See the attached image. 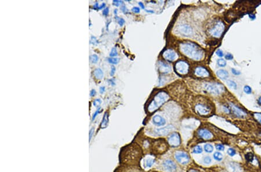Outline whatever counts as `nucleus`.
<instances>
[{
	"label": "nucleus",
	"instance_id": "f257e3e1",
	"mask_svg": "<svg viewBox=\"0 0 261 172\" xmlns=\"http://www.w3.org/2000/svg\"><path fill=\"white\" fill-rule=\"evenodd\" d=\"M121 162L129 165H137L139 163L142 158V151L141 147L137 144H131L126 146L121 150Z\"/></svg>",
	"mask_w": 261,
	"mask_h": 172
},
{
	"label": "nucleus",
	"instance_id": "f03ea898",
	"mask_svg": "<svg viewBox=\"0 0 261 172\" xmlns=\"http://www.w3.org/2000/svg\"><path fill=\"white\" fill-rule=\"evenodd\" d=\"M180 49L183 54L193 60H200L204 57L203 49L193 42L182 43L180 45Z\"/></svg>",
	"mask_w": 261,
	"mask_h": 172
},
{
	"label": "nucleus",
	"instance_id": "7ed1b4c3",
	"mask_svg": "<svg viewBox=\"0 0 261 172\" xmlns=\"http://www.w3.org/2000/svg\"><path fill=\"white\" fill-rule=\"evenodd\" d=\"M168 99L169 95L166 92L158 93L148 106V111L149 112H153L154 111L160 107L163 104L168 100Z\"/></svg>",
	"mask_w": 261,
	"mask_h": 172
},
{
	"label": "nucleus",
	"instance_id": "20e7f679",
	"mask_svg": "<svg viewBox=\"0 0 261 172\" xmlns=\"http://www.w3.org/2000/svg\"><path fill=\"white\" fill-rule=\"evenodd\" d=\"M152 150L154 154H162L166 152L168 149V145L164 139H157L154 140L152 143Z\"/></svg>",
	"mask_w": 261,
	"mask_h": 172
},
{
	"label": "nucleus",
	"instance_id": "39448f33",
	"mask_svg": "<svg viewBox=\"0 0 261 172\" xmlns=\"http://www.w3.org/2000/svg\"><path fill=\"white\" fill-rule=\"evenodd\" d=\"M204 88L207 92L215 95H219L225 91L224 86L220 83H207Z\"/></svg>",
	"mask_w": 261,
	"mask_h": 172
},
{
	"label": "nucleus",
	"instance_id": "423d86ee",
	"mask_svg": "<svg viewBox=\"0 0 261 172\" xmlns=\"http://www.w3.org/2000/svg\"><path fill=\"white\" fill-rule=\"evenodd\" d=\"M175 68L177 73L180 75H185L189 72V66L187 62L185 61L181 60L178 61L175 66Z\"/></svg>",
	"mask_w": 261,
	"mask_h": 172
},
{
	"label": "nucleus",
	"instance_id": "0eeeda50",
	"mask_svg": "<svg viewBox=\"0 0 261 172\" xmlns=\"http://www.w3.org/2000/svg\"><path fill=\"white\" fill-rule=\"evenodd\" d=\"M225 30V25L221 22H219L215 24L213 28L210 30V34L215 37H220L222 35Z\"/></svg>",
	"mask_w": 261,
	"mask_h": 172
},
{
	"label": "nucleus",
	"instance_id": "6e6552de",
	"mask_svg": "<svg viewBox=\"0 0 261 172\" xmlns=\"http://www.w3.org/2000/svg\"><path fill=\"white\" fill-rule=\"evenodd\" d=\"M178 32L181 36L184 37H189L193 34V29L188 24H183L179 25L177 28Z\"/></svg>",
	"mask_w": 261,
	"mask_h": 172
},
{
	"label": "nucleus",
	"instance_id": "1a4fd4ad",
	"mask_svg": "<svg viewBox=\"0 0 261 172\" xmlns=\"http://www.w3.org/2000/svg\"><path fill=\"white\" fill-rule=\"evenodd\" d=\"M194 110L196 112L201 116H207L211 113V109L205 104H196Z\"/></svg>",
	"mask_w": 261,
	"mask_h": 172
},
{
	"label": "nucleus",
	"instance_id": "9d476101",
	"mask_svg": "<svg viewBox=\"0 0 261 172\" xmlns=\"http://www.w3.org/2000/svg\"><path fill=\"white\" fill-rule=\"evenodd\" d=\"M181 137L177 133H173L168 139V143L173 147H177L181 144Z\"/></svg>",
	"mask_w": 261,
	"mask_h": 172
},
{
	"label": "nucleus",
	"instance_id": "9b49d317",
	"mask_svg": "<svg viewBox=\"0 0 261 172\" xmlns=\"http://www.w3.org/2000/svg\"><path fill=\"white\" fill-rule=\"evenodd\" d=\"M175 158L179 163L182 165L187 164L190 160V157L188 154L181 151L176 152L175 154Z\"/></svg>",
	"mask_w": 261,
	"mask_h": 172
},
{
	"label": "nucleus",
	"instance_id": "f8f14e48",
	"mask_svg": "<svg viewBox=\"0 0 261 172\" xmlns=\"http://www.w3.org/2000/svg\"><path fill=\"white\" fill-rule=\"evenodd\" d=\"M230 107L233 112V114L237 118H242L247 115V113L244 110H243V109L237 107L236 105L233 103H230Z\"/></svg>",
	"mask_w": 261,
	"mask_h": 172
},
{
	"label": "nucleus",
	"instance_id": "ddd939ff",
	"mask_svg": "<svg viewBox=\"0 0 261 172\" xmlns=\"http://www.w3.org/2000/svg\"><path fill=\"white\" fill-rule=\"evenodd\" d=\"M163 56L165 59L169 61H173L178 58V55L173 49H167L163 53Z\"/></svg>",
	"mask_w": 261,
	"mask_h": 172
},
{
	"label": "nucleus",
	"instance_id": "4468645a",
	"mask_svg": "<svg viewBox=\"0 0 261 172\" xmlns=\"http://www.w3.org/2000/svg\"><path fill=\"white\" fill-rule=\"evenodd\" d=\"M173 129H174V127L172 125H168L163 128L155 129L154 133L158 136H166L170 132H172Z\"/></svg>",
	"mask_w": 261,
	"mask_h": 172
},
{
	"label": "nucleus",
	"instance_id": "2eb2a0df",
	"mask_svg": "<svg viewBox=\"0 0 261 172\" xmlns=\"http://www.w3.org/2000/svg\"><path fill=\"white\" fill-rule=\"evenodd\" d=\"M197 133L198 136L204 140H210L213 137V133L205 129H200Z\"/></svg>",
	"mask_w": 261,
	"mask_h": 172
},
{
	"label": "nucleus",
	"instance_id": "dca6fc26",
	"mask_svg": "<svg viewBox=\"0 0 261 172\" xmlns=\"http://www.w3.org/2000/svg\"><path fill=\"white\" fill-rule=\"evenodd\" d=\"M163 166L165 169L167 171L173 172L177 170V165L173 162V160H167L163 162Z\"/></svg>",
	"mask_w": 261,
	"mask_h": 172
},
{
	"label": "nucleus",
	"instance_id": "f3484780",
	"mask_svg": "<svg viewBox=\"0 0 261 172\" xmlns=\"http://www.w3.org/2000/svg\"><path fill=\"white\" fill-rule=\"evenodd\" d=\"M158 70L161 72L163 74H168L171 72L172 68L167 63L163 62L162 61H160L158 62Z\"/></svg>",
	"mask_w": 261,
	"mask_h": 172
},
{
	"label": "nucleus",
	"instance_id": "a211bd4d",
	"mask_svg": "<svg viewBox=\"0 0 261 172\" xmlns=\"http://www.w3.org/2000/svg\"><path fill=\"white\" fill-rule=\"evenodd\" d=\"M152 120L153 124L158 126H164L166 124V120L164 118L159 115H155L153 116Z\"/></svg>",
	"mask_w": 261,
	"mask_h": 172
},
{
	"label": "nucleus",
	"instance_id": "6ab92c4d",
	"mask_svg": "<svg viewBox=\"0 0 261 172\" xmlns=\"http://www.w3.org/2000/svg\"><path fill=\"white\" fill-rule=\"evenodd\" d=\"M195 74L198 76L206 77L208 76L209 74L206 68L203 67H198L195 70Z\"/></svg>",
	"mask_w": 261,
	"mask_h": 172
},
{
	"label": "nucleus",
	"instance_id": "aec40b11",
	"mask_svg": "<svg viewBox=\"0 0 261 172\" xmlns=\"http://www.w3.org/2000/svg\"><path fill=\"white\" fill-rule=\"evenodd\" d=\"M217 76H218L221 80H225L229 76V72L225 70H219L217 71Z\"/></svg>",
	"mask_w": 261,
	"mask_h": 172
},
{
	"label": "nucleus",
	"instance_id": "412c9836",
	"mask_svg": "<svg viewBox=\"0 0 261 172\" xmlns=\"http://www.w3.org/2000/svg\"><path fill=\"white\" fill-rule=\"evenodd\" d=\"M93 75L97 80H101L103 77V72L101 68H97L93 71Z\"/></svg>",
	"mask_w": 261,
	"mask_h": 172
},
{
	"label": "nucleus",
	"instance_id": "4be33fe9",
	"mask_svg": "<svg viewBox=\"0 0 261 172\" xmlns=\"http://www.w3.org/2000/svg\"><path fill=\"white\" fill-rule=\"evenodd\" d=\"M108 112H105L104 116L103 118V120L102 121L101 125V128L103 129L106 128L108 126Z\"/></svg>",
	"mask_w": 261,
	"mask_h": 172
},
{
	"label": "nucleus",
	"instance_id": "5701e85b",
	"mask_svg": "<svg viewBox=\"0 0 261 172\" xmlns=\"http://www.w3.org/2000/svg\"><path fill=\"white\" fill-rule=\"evenodd\" d=\"M155 160L152 158H148L146 160V166L147 168H151L154 164Z\"/></svg>",
	"mask_w": 261,
	"mask_h": 172
},
{
	"label": "nucleus",
	"instance_id": "b1692460",
	"mask_svg": "<svg viewBox=\"0 0 261 172\" xmlns=\"http://www.w3.org/2000/svg\"><path fill=\"white\" fill-rule=\"evenodd\" d=\"M213 158L217 161H221L223 160V155L220 152H215L213 154Z\"/></svg>",
	"mask_w": 261,
	"mask_h": 172
},
{
	"label": "nucleus",
	"instance_id": "393cba45",
	"mask_svg": "<svg viewBox=\"0 0 261 172\" xmlns=\"http://www.w3.org/2000/svg\"><path fill=\"white\" fill-rule=\"evenodd\" d=\"M204 150L206 152L211 153L213 151V145L210 144H205L204 145Z\"/></svg>",
	"mask_w": 261,
	"mask_h": 172
},
{
	"label": "nucleus",
	"instance_id": "a878e982",
	"mask_svg": "<svg viewBox=\"0 0 261 172\" xmlns=\"http://www.w3.org/2000/svg\"><path fill=\"white\" fill-rule=\"evenodd\" d=\"M108 61L112 64H117L119 63L120 61V59L119 58H117V57H110L108 59Z\"/></svg>",
	"mask_w": 261,
	"mask_h": 172
},
{
	"label": "nucleus",
	"instance_id": "bb28decb",
	"mask_svg": "<svg viewBox=\"0 0 261 172\" xmlns=\"http://www.w3.org/2000/svg\"><path fill=\"white\" fill-rule=\"evenodd\" d=\"M203 152V149L200 145H197L194 148H193V152L194 154H199Z\"/></svg>",
	"mask_w": 261,
	"mask_h": 172
},
{
	"label": "nucleus",
	"instance_id": "cd10ccee",
	"mask_svg": "<svg viewBox=\"0 0 261 172\" xmlns=\"http://www.w3.org/2000/svg\"><path fill=\"white\" fill-rule=\"evenodd\" d=\"M227 84L230 88L236 89L237 88V84L232 80L227 81Z\"/></svg>",
	"mask_w": 261,
	"mask_h": 172
},
{
	"label": "nucleus",
	"instance_id": "c85d7f7f",
	"mask_svg": "<svg viewBox=\"0 0 261 172\" xmlns=\"http://www.w3.org/2000/svg\"><path fill=\"white\" fill-rule=\"evenodd\" d=\"M217 64L219 67H225L226 65V61L223 59H219L217 61Z\"/></svg>",
	"mask_w": 261,
	"mask_h": 172
},
{
	"label": "nucleus",
	"instance_id": "c756f323",
	"mask_svg": "<svg viewBox=\"0 0 261 172\" xmlns=\"http://www.w3.org/2000/svg\"><path fill=\"white\" fill-rule=\"evenodd\" d=\"M89 59H90V61H91V63H96L98 61L99 57H98V56H97V55H93L90 56Z\"/></svg>",
	"mask_w": 261,
	"mask_h": 172
},
{
	"label": "nucleus",
	"instance_id": "7c9ffc66",
	"mask_svg": "<svg viewBox=\"0 0 261 172\" xmlns=\"http://www.w3.org/2000/svg\"><path fill=\"white\" fill-rule=\"evenodd\" d=\"M245 158H246V160L248 162H253V153H248L245 155Z\"/></svg>",
	"mask_w": 261,
	"mask_h": 172
},
{
	"label": "nucleus",
	"instance_id": "2f4dec72",
	"mask_svg": "<svg viewBox=\"0 0 261 172\" xmlns=\"http://www.w3.org/2000/svg\"><path fill=\"white\" fill-rule=\"evenodd\" d=\"M117 55H118V52H117V51L116 48H115V47L113 48L112 49L111 52H110V56L111 57H114V56H117Z\"/></svg>",
	"mask_w": 261,
	"mask_h": 172
},
{
	"label": "nucleus",
	"instance_id": "473e14b6",
	"mask_svg": "<svg viewBox=\"0 0 261 172\" xmlns=\"http://www.w3.org/2000/svg\"><path fill=\"white\" fill-rule=\"evenodd\" d=\"M228 155H229L230 156H233L236 155V151H235L234 149L230 148L228 149Z\"/></svg>",
	"mask_w": 261,
	"mask_h": 172
},
{
	"label": "nucleus",
	"instance_id": "72a5a7b5",
	"mask_svg": "<svg viewBox=\"0 0 261 172\" xmlns=\"http://www.w3.org/2000/svg\"><path fill=\"white\" fill-rule=\"evenodd\" d=\"M211 161L212 160L210 156H206L203 158V162L206 164H209L211 162Z\"/></svg>",
	"mask_w": 261,
	"mask_h": 172
},
{
	"label": "nucleus",
	"instance_id": "f704fd0d",
	"mask_svg": "<svg viewBox=\"0 0 261 172\" xmlns=\"http://www.w3.org/2000/svg\"><path fill=\"white\" fill-rule=\"evenodd\" d=\"M244 91L245 93L249 95V94H251L252 93V89H251V88L249 87V86L246 85L244 88Z\"/></svg>",
	"mask_w": 261,
	"mask_h": 172
},
{
	"label": "nucleus",
	"instance_id": "c9c22d12",
	"mask_svg": "<svg viewBox=\"0 0 261 172\" xmlns=\"http://www.w3.org/2000/svg\"><path fill=\"white\" fill-rule=\"evenodd\" d=\"M254 117L258 120V122L261 124V114L260 113H255L254 114Z\"/></svg>",
	"mask_w": 261,
	"mask_h": 172
},
{
	"label": "nucleus",
	"instance_id": "e433bc0d",
	"mask_svg": "<svg viewBox=\"0 0 261 172\" xmlns=\"http://www.w3.org/2000/svg\"><path fill=\"white\" fill-rule=\"evenodd\" d=\"M216 148H217V150H218V151H224V150H225V147H224V145H223V144H217V145H216Z\"/></svg>",
	"mask_w": 261,
	"mask_h": 172
},
{
	"label": "nucleus",
	"instance_id": "4c0bfd02",
	"mask_svg": "<svg viewBox=\"0 0 261 172\" xmlns=\"http://www.w3.org/2000/svg\"><path fill=\"white\" fill-rule=\"evenodd\" d=\"M117 22H118V23L119 24V25H120V26H123L124 24L125 23L124 19H123V18H121V17H117Z\"/></svg>",
	"mask_w": 261,
	"mask_h": 172
},
{
	"label": "nucleus",
	"instance_id": "58836bf2",
	"mask_svg": "<svg viewBox=\"0 0 261 172\" xmlns=\"http://www.w3.org/2000/svg\"><path fill=\"white\" fill-rule=\"evenodd\" d=\"M101 103H102V101H101V99H97L93 101V105L95 107H98L101 104Z\"/></svg>",
	"mask_w": 261,
	"mask_h": 172
},
{
	"label": "nucleus",
	"instance_id": "ea45409f",
	"mask_svg": "<svg viewBox=\"0 0 261 172\" xmlns=\"http://www.w3.org/2000/svg\"><path fill=\"white\" fill-rule=\"evenodd\" d=\"M216 54H217V56L219 57H222L223 56V52L221 49L217 50Z\"/></svg>",
	"mask_w": 261,
	"mask_h": 172
},
{
	"label": "nucleus",
	"instance_id": "a19ab883",
	"mask_svg": "<svg viewBox=\"0 0 261 172\" xmlns=\"http://www.w3.org/2000/svg\"><path fill=\"white\" fill-rule=\"evenodd\" d=\"M232 72L233 73V75H234V76H239L241 74V72L240 71H238L234 68L232 69Z\"/></svg>",
	"mask_w": 261,
	"mask_h": 172
},
{
	"label": "nucleus",
	"instance_id": "79ce46f5",
	"mask_svg": "<svg viewBox=\"0 0 261 172\" xmlns=\"http://www.w3.org/2000/svg\"><path fill=\"white\" fill-rule=\"evenodd\" d=\"M90 42H91V44H94V45L98 44L96 38L95 37L93 36L91 37V40H90Z\"/></svg>",
	"mask_w": 261,
	"mask_h": 172
},
{
	"label": "nucleus",
	"instance_id": "37998d69",
	"mask_svg": "<svg viewBox=\"0 0 261 172\" xmlns=\"http://www.w3.org/2000/svg\"><path fill=\"white\" fill-rule=\"evenodd\" d=\"M225 59L227 60H232L233 59V56L232 55H231L230 53H228L226 54L225 56Z\"/></svg>",
	"mask_w": 261,
	"mask_h": 172
},
{
	"label": "nucleus",
	"instance_id": "c03bdc74",
	"mask_svg": "<svg viewBox=\"0 0 261 172\" xmlns=\"http://www.w3.org/2000/svg\"><path fill=\"white\" fill-rule=\"evenodd\" d=\"M140 8H138V7H133V9H132V11L133 12H134V13H139L140 12Z\"/></svg>",
	"mask_w": 261,
	"mask_h": 172
},
{
	"label": "nucleus",
	"instance_id": "a18cd8bd",
	"mask_svg": "<svg viewBox=\"0 0 261 172\" xmlns=\"http://www.w3.org/2000/svg\"><path fill=\"white\" fill-rule=\"evenodd\" d=\"M115 72H116V68H115V67L114 66H112V67H111V71H110V76H113L114 75V74H115Z\"/></svg>",
	"mask_w": 261,
	"mask_h": 172
},
{
	"label": "nucleus",
	"instance_id": "49530a36",
	"mask_svg": "<svg viewBox=\"0 0 261 172\" xmlns=\"http://www.w3.org/2000/svg\"><path fill=\"white\" fill-rule=\"evenodd\" d=\"M108 12H109V9H108V8H104L103 11V15L104 16H108Z\"/></svg>",
	"mask_w": 261,
	"mask_h": 172
},
{
	"label": "nucleus",
	"instance_id": "de8ad7c7",
	"mask_svg": "<svg viewBox=\"0 0 261 172\" xmlns=\"http://www.w3.org/2000/svg\"><path fill=\"white\" fill-rule=\"evenodd\" d=\"M100 110H101V108L99 107V109H98L97 111H96V112L94 113V114H93V120L95 118V117L97 116V115L98 114V113H99L100 112Z\"/></svg>",
	"mask_w": 261,
	"mask_h": 172
},
{
	"label": "nucleus",
	"instance_id": "09e8293b",
	"mask_svg": "<svg viewBox=\"0 0 261 172\" xmlns=\"http://www.w3.org/2000/svg\"><path fill=\"white\" fill-rule=\"evenodd\" d=\"M120 3H123V2L120 1H116V0L113 1V4L115 5V6H117V7L119 6V4Z\"/></svg>",
	"mask_w": 261,
	"mask_h": 172
},
{
	"label": "nucleus",
	"instance_id": "8fccbe9b",
	"mask_svg": "<svg viewBox=\"0 0 261 172\" xmlns=\"http://www.w3.org/2000/svg\"><path fill=\"white\" fill-rule=\"evenodd\" d=\"M121 11L124 12V13H127L128 12V9H127V8H126V7H125V5H123L121 7Z\"/></svg>",
	"mask_w": 261,
	"mask_h": 172
},
{
	"label": "nucleus",
	"instance_id": "3c124183",
	"mask_svg": "<svg viewBox=\"0 0 261 172\" xmlns=\"http://www.w3.org/2000/svg\"><path fill=\"white\" fill-rule=\"evenodd\" d=\"M95 95H96V91L95 89H92L90 92V96L94 97Z\"/></svg>",
	"mask_w": 261,
	"mask_h": 172
},
{
	"label": "nucleus",
	"instance_id": "603ef678",
	"mask_svg": "<svg viewBox=\"0 0 261 172\" xmlns=\"http://www.w3.org/2000/svg\"><path fill=\"white\" fill-rule=\"evenodd\" d=\"M99 92L101 94H103L105 92V87L104 86H101L99 89Z\"/></svg>",
	"mask_w": 261,
	"mask_h": 172
},
{
	"label": "nucleus",
	"instance_id": "864d4df0",
	"mask_svg": "<svg viewBox=\"0 0 261 172\" xmlns=\"http://www.w3.org/2000/svg\"><path fill=\"white\" fill-rule=\"evenodd\" d=\"M93 128H92L89 132V139H91V137L93 136Z\"/></svg>",
	"mask_w": 261,
	"mask_h": 172
},
{
	"label": "nucleus",
	"instance_id": "5fc2aeb1",
	"mask_svg": "<svg viewBox=\"0 0 261 172\" xmlns=\"http://www.w3.org/2000/svg\"><path fill=\"white\" fill-rule=\"evenodd\" d=\"M139 6L141 7V8H142V9H145V5H144V4H143L142 2H139Z\"/></svg>",
	"mask_w": 261,
	"mask_h": 172
},
{
	"label": "nucleus",
	"instance_id": "6e6d98bb",
	"mask_svg": "<svg viewBox=\"0 0 261 172\" xmlns=\"http://www.w3.org/2000/svg\"><path fill=\"white\" fill-rule=\"evenodd\" d=\"M99 4L98 3H96V4H95L94 5H93V8L95 9H98V8H99Z\"/></svg>",
	"mask_w": 261,
	"mask_h": 172
},
{
	"label": "nucleus",
	"instance_id": "4d7b16f0",
	"mask_svg": "<svg viewBox=\"0 0 261 172\" xmlns=\"http://www.w3.org/2000/svg\"><path fill=\"white\" fill-rule=\"evenodd\" d=\"M105 6H106V4L105 3H103V4L101 5V6H99V8H98V9H102V8H104L105 7Z\"/></svg>",
	"mask_w": 261,
	"mask_h": 172
},
{
	"label": "nucleus",
	"instance_id": "13d9d810",
	"mask_svg": "<svg viewBox=\"0 0 261 172\" xmlns=\"http://www.w3.org/2000/svg\"><path fill=\"white\" fill-rule=\"evenodd\" d=\"M249 17L251 19H255V16L253 15V14H251V15H249Z\"/></svg>",
	"mask_w": 261,
	"mask_h": 172
},
{
	"label": "nucleus",
	"instance_id": "bf43d9fd",
	"mask_svg": "<svg viewBox=\"0 0 261 172\" xmlns=\"http://www.w3.org/2000/svg\"><path fill=\"white\" fill-rule=\"evenodd\" d=\"M112 80H110L108 81L110 82V84H111L112 85H115V82H114Z\"/></svg>",
	"mask_w": 261,
	"mask_h": 172
},
{
	"label": "nucleus",
	"instance_id": "052dcab7",
	"mask_svg": "<svg viewBox=\"0 0 261 172\" xmlns=\"http://www.w3.org/2000/svg\"><path fill=\"white\" fill-rule=\"evenodd\" d=\"M145 11H146L147 12H149V13H154V12L152 11V10H150V11H148V10H147V9H145Z\"/></svg>",
	"mask_w": 261,
	"mask_h": 172
},
{
	"label": "nucleus",
	"instance_id": "680f3d73",
	"mask_svg": "<svg viewBox=\"0 0 261 172\" xmlns=\"http://www.w3.org/2000/svg\"><path fill=\"white\" fill-rule=\"evenodd\" d=\"M258 103L260 104V105H261V97H260L258 99Z\"/></svg>",
	"mask_w": 261,
	"mask_h": 172
},
{
	"label": "nucleus",
	"instance_id": "e2e57ef3",
	"mask_svg": "<svg viewBox=\"0 0 261 172\" xmlns=\"http://www.w3.org/2000/svg\"><path fill=\"white\" fill-rule=\"evenodd\" d=\"M189 172H199L197 171V170H194V169H191Z\"/></svg>",
	"mask_w": 261,
	"mask_h": 172
},
{
	"label": "nucleus",
	"instance_id": "0e129e2a",
	"mask_svg": "<svg viewBox=\"0 0 261 172\" xmlns=\"http://www.w3.org/2000/svg\"><path fill=\"white\" fill-rule=\"evenodd\" d=\"M117 12V9H115V10H114V13H115V14H116Z\"/></svg>",
	"mask_w": 261,
	"mask_h": 172
},
{
	"label": "nucleus",
	"instance_id": "69168bd1",
	"mask_svg": "<svg viewBox=\"0 0 261 172\" xmlns=\"http://www.w3.org/2000/svg\"></svg>",
	"mask_w": 261,
	"mask_h": 172
}]
</instances>
